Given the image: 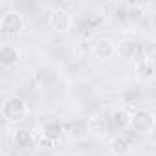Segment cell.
I'll list each match as a JSON object with an SVG mask.
<instances>
[{"mask_svg":"<svg viewBox=\"0 0 156 156\" xmlns=\"http://www.w3.org/2000/svg\"><path fill=\"white\" fill-rule=\"evenodd\" d=\"M30 116V103L19 96H13L4 101L2 105V118L9 125H19L24 123Z\"/></svg>","mask_w":156,"mask_h":156,"instance_id":"obj_1","label":"cell"},{"mask_svg":"<svg viewBox=\"0 0 156 156\" xmlns=\"http://www.w3.org/2000/svg\"><path fill=\"white\" fill-rule=\"evenodd\" d=\"M156 127V116L152 110L145 108V107H140L132 112V118H130V132H134L136 136H151L152 130Z\"/></svg>","mask_w":156,"mask_h":156,"instance_id":"obj_2","label":"cell"},{"mask_svg":"<svg viewBox=\"0 0 156 156\" xmlns=\"http://www.w3.org/2000/svg\"><path fill=\"white\" fill-rule=\"evenodd\" d=\"M26 28L24 15L15 9H8L0 17V33L4 37H19Z\"/></svg>","mask_w":156,"mask_h":156,"instance_id":"obj_3","label":"cell"},{"mask_svg":"<svg viewBox=\"0 0 156 156\" xmlns=\"http://www.w3.org/2000/svg\"><path fill=\"white\" fill-rule=\"evenodd\" d=\"M48 26L55 33H68L73 28V15L68 9L53 8L48 15Z\"/></svg>","mask_w":156,"mask_h":156,"instance_id":"obj_4","label":"cell"},{"mask_svg":"<svg viewBox=\"0 0 156 156\" xmlns=\"http://www.w3.org/2000/svg\"><path fill=\"white\" fill-rule=\"evenodd\" d=\"M134 79L141 85H149L156 79V64L145 59H136L134 62Z\"/></svg>","mask_w":156,"mask_h":156,"instance_id":"obj_5","label":"cell"},{"mask_svg":"<svg viewBox=\"0 0 156 156\" xmlns=\"http://www.w3.org/2000/svg\"><path fill=\"white\" fill-rule=\"evenodd\" d=\"M108 151L112 156H129L132 152V141L125 132H119L108 141Z\"/></svg>","mask_w":156,"mask_h":156,"instance_id":"obj_6","label":"cell"},{"mask_svg":"<svg viewBox=\"0 0 156 156\" xmlns=\"http://www.w3.org/2000/svg\"><path fill=\"white\" fill-rule=\"evenodd\" d=\"M92 53H94V57L99 59V61H108V59H112V57L118 53V44L112 42L110 39H99V41L94 42Z\"/></svg>","mask_w":156,"mask_h":156,"instance_id":"obj_7","label":"cell"},{"mask_svg":"<svg viewBox=\"0 0 156 156\" xmlns=\"http://www.w3.org/2000/svg\"><path fill=\"white\" fill-rule=\"evenodd\" d=\"M130 118H132V112H129L127 108H119V110L110 112V129L116 130V134L130 129Z\"/></svg>","mask_w":156,"mask_h":156,"instance_id":"obj_8","label":"cell"},{"mask_svg":"<svg viewBox=\"0 0 156 156\" xmlns=\"http://www.w3.org/2000/svg\"><path fill=\"white\" fill-rule=\"evenodd\" d=\"M20 61V50L15 44H2L0 46V66L13 68Z\"/></svg>","mask_w":156,"mask_h":156,"instance_id":"obj_9","label":"cell"},{"mask_svg":"<svg viewBox=\"0 0 156 156\" xmlns=\"http://www.w3.org/2000/svg\"><path fill=\"white\" fill-rule=\"evenodd\" d=\"M88 130L94 132V134H105L110 130V114H96L92 118H88Z\"/></svg>","mask_w":156,"mask_h":156,"instance_id":"obj_10","label":"cell"},{"mask_svg":"<svg viewBox=\"0 0 156 156\" xmlns=\"http://www.w3.org/2000/svg\"><path fill=\"white\" fill-rule=\"evenodd\" d=\"M11 140L17 149H28V147H33L35 143V136L30 129H15Z\"/></svg>","mask_w":156,"mask_h":156,"instance_id":"obj_11","label":"cell"},{"mask_svg":"<svg viewBox=\"0 0 156 156\" xmlns=\"http://www.w3.org/2000/svg\"><path fill=\"white\" fill-rule=\"evenodd\" d=\"M140 51H138V42L132 41V39H123L118 42V55L121 59H132L136 57Z\"/></svg>","mask_w":156,"mask_h":156,"instance_id":"obj_12","label":"cell"},{"mask_svg":"<svg viewBox=\"0 0 156 156\" xmlns=\"http://www.w3.org/2000/svg\"><path fill=\"white\" fill-rule=\"evenodd\" d=\"M62 132H64V127H62L59 121H48V123L42 127V136H44L50 143H53V141L61 140Z\"/></svg>","mask_w":156,"mask_h":156,"instance_id":"obj_13","label":"cell"},{"mask_svg":"<svg viewBox=\"0 0 156 156\" xmlns=\"http://www.w3.org/2000/svg\"><path fill=\"white\" fill-rule=\"evenodd\" d=\"M140 57L156 64V41H147L140 48Z\"/></svg>","mask_w":156,"mask_h":156,"instance_id":"obj_14","label":"cell"}]
</instances>
